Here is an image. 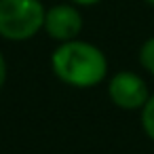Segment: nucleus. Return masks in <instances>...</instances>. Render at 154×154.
<instances>
[{"label": "nucleus", "instance_id": "1", "mask_svg": "<svg viewBox=\"0 0 154 154\" xmlns=\"http://www.w3.org/2000/svg\"><path fill=\"white\" fill-rule=\"evenodd\" d=\"M55 76L78 89H89L99 85L108 74V59L101 49L82 40L61 42L51 57Z\"/></svg>", "mask_w": 154, "mask_h": 154}, {"label": "nucleus", "instance_id": "2", "mask_svg": "<svg viewBox=\"0 0 154 154\" xmlns=\"http://www.w3.org/2000/svg\"><path fill=\"white\" fill-rule=\"evenodd\" d=\"M45 7L40 0H0V36L23 42L45 28Z\"/></svg>", "mask_w": 154, "mask_h": 154}, {"label": "nucleus", "instance_id": "3", "mask_svg": "<svg viewBox=\"0 0 154 154\" xmlns=\"http://www.w3.org/2000/svg\"><path fill=\"white\" fill-rule=\"evenodd\" d=\"M108 95H110L112 103L122 110H141L146 106V101L150 99L146 80L139 74H133L127 70L112 76V80L108 85Z\"/></svg>", "mask_w": 154, "mask_h": 154}, {"label": "nucleus", "instance_id": "4", "mask_svg": "<svg viewBox=\"0 0 154 154\" xmlns=\"http://www.w3.org/2000/svg\"><path fill=\"white\" fill-rule=\"evenodd\" d=\"M45 30L57 42L76 40L82 32V15L74 5H55L45 15Z\"/></svg>", "mask_w": 154, "mask_h": 154}, {"label": "nucleus", "instance_id": "5", "mask_svg": "<svg viewBox=\"0 0 154 154\" xmlns=\"http://www.w3.org/2000/svg\"><path fill=\"white\" fill-rule=\"evenodd\" d=\"M141 127H143L146 135L154 141V95H150V99L141 108Z\"/></svg>", "mask_w": 154, "mask_h": 154}, {"label": "nucleus", "instance_id": "6", "mask_svg": "<svg viewBox=\"0 0 154 154\" xmlns=\"http://www.w3.org/2000/svg\"><path fill=\"white\" fill-rule=\"evenodd\" d=\"M139 63L146 72L154 74V38H148L139 49Z\"/></svg>", "mask_w": 154, "mask_h": 154}, {"label": "nucleus", "instance_id": "7", "mask_svg": "<svg viewBox=\"0 0 154 154\" xmlns=\"http://www.w3.org/2000/svg\"><path fill=\"white\" fill-rule=\"evenodd\" d=\"M5 80H7V61H5L2 53H0V89H2Z\"/></svg>", "mask_w": 154, "mask_h": 154}, {"label": "nucleus", "instance_id": "8", "mask_svg": "<svg viewBox=\"0 0 154 154\" xmlns=\"http://www.w3.org/2000/svg\"><path fill=\"white\" fill-rule=\"evenodd\" d=\"M74 5H80V7H91V5H97L99 0H70Z\"/></svg>", "mask_w": 154, "mask_h": 154}, {"label": "nucleus", "instance_id": "9", "mask_svg": "<svg viewBox=\"0 0 154 154\" xmlns=\"http://www.w3.org/2000/svg\"><path fill=\"white\" fill-rule=\"evenodd\" d=\"M146 2H148V5H152V7H154V0H146Z\"/></svg>", "mask_w": 154, "mask_h": 154}]
</instances>
